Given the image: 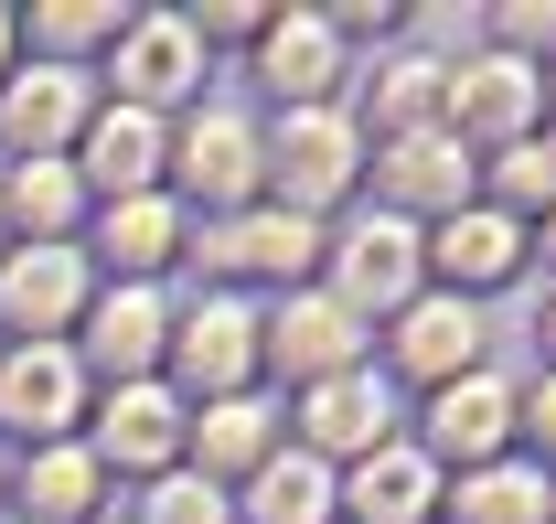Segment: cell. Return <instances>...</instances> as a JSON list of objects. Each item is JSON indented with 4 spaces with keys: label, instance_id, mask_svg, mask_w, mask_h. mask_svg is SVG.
I'll return each instance as SVG.
<instances>
[{
    "label": "cell",
    "instance_id": "6da1fadb",
    "mask_svg": "<svg viewBox=\"0 0 556 524\" xmlns=\"http://www.w3.org/2000/svg\"><path fill=\"white\" fill-rule=\"evenodd\" d=\"M353 161H364V129L353 118H332V108H300L289 129L268 139V183H278V214H321V203L353 194Z\"/></svg>",
    "mask_w": 556,
    "mask_h": 524
},
{
    "label": "cell",
    "instance_id": "7a4b0ae2",
    "mask_svg": "<svg viewBox=\"0 0 556 524\" xmlns=\"http://www.w3.org/2000/svg\"><path fill=\"white\" fill-rule=\"evenodd\" d=\"M75 417H86V375H75L65 342H11L0 353V428L22 450H65Z\"/></svg>",
    "mask_w": 556,
    "mask_h": 524
},
{
    "label": "cell",
    "instance_id": "3957f363",
    "mask_svg": "<svg viewBox=\"0 0 556 524\" xmlns=\"http://www.w3.org/2000/svg\"><path fill=\"white\" fill-rule=\"evenodd\" d=\"M97 118V97H86V65H11L0 75V150L11 161H65L75 139Z\"/></svg>",
    "mask_w": 556,
    "mask_h": 524
},
{
    "label": "cell",
    "instance_id": "277c9868",
    "mask_svg": "<svg viewBox=\"0 0 556 524\" xmlns=\"http://www.w3.org/2000/svg\"><path fill=\"white\" fill-rule=\"evenodd\" d=\"M417 267H428V247H417L407 214H364V225L332 236V300H343L353 322H364V311H407Z\"/></svg>",
    "mask_w": 556,
    "mask_h": 524
},
{
    "label": "cell",
    "instance_id": "5b68a950",
    "mask_svg": "<svg viewBox=\"0 0 556 524\" xmlns=\"http://www.w3.org/2000/svg\"><path fill=\"white\" fill-rule=\"evenodd\" d=\"M257 364H278L289 386H332V375H364V322H353L343 300H278V322H257Z\"/></svg>",
    "mask_w": 556,
    "mask_h": 524
},
{
    "label": "cell",
    "instance_id": "8992f818",
    "mask_svg": "<svg viewBox=\"0 0 556 524\" xmlns=\"http://www.w3.org/2000/svg\"><path fill=\"white\" fill-rule=\"evenodd\" d=\"M161 364L182 375V396H247V375H257V311L247 300H193L182 322H172V342H161Z\"/></svg>",
    "mask_w": 556,
    "mask_h": 524
},
{
    "label": "cell",
    "instance_id": "52a82bcc",
    "mask_svg": "<svg viewBox=\"0 0 556 524\" xmlns=\"http://www.w3.org/2000/svg\"><path fill=\"white\" fill-rule=\"evenodd\" d=\"M161 342H172V322H161V300H150V289H97L65 353H75V375H97V386H150Z\"/></svg>",
    "mask_w": 556,
    "mask_h": 524
},
{
    "label": "cell",
    "instance_id": "ba28073f",
    "mask_svg": "<svg viewBox=\"0 0 556 524\" xmlns=\"http://www.w3.org/2000/svg\"><path fill=\"white\" fill-rule=\"evenodd\" d=\"M86 258L75 247H0V332L22 342H54V332L86 322Z\"/></svg>",
    "mask_w": 556,
    "mask_h": 524
},
{
    "label": "cell",
    "instance_id": "9c48e42d",
    "mask_svg": "<svg viewBox=\"0 0 556 524\" xmlns=\"http://www.w3.org/2000/svg\"><path fill=\"white\" fill-rule=\"evenodd\" d=\"M108 75H118V108L161 118V108L204 75V43H193V22H182V11H129V33L108 43Z\"/></svg>",
    "mask_w": 556,
    "mask_h": 524
},
{
    "label": "cell",
    "instance_id": "30bf717a",
    "mask_svg": "<svg viewBox=\"0 0 556 524\" xmlns=\"http://www.w3.org/2000/svg\"><path fill=\"white\" fill-rule=\"evenodd\" d=\"M182 428H193V407L150 375V386H108L86 450H97V471H150V482H161V471L182 460Z\"/></svg>",
    "mask_w": 556,
    "mask_h": 524
},
{
    "label": "cell",
    "instance_id": "8fae6325",
    "mask_svg": "<svg viewBox=\"0 0 556 524\" xmlns=\"http://www.w3.org/2000/svg\"><path fill=\"white\" fill-rule=\"evenodd\" d=\"M321 258V236L300 225V214H278V203H247V214H225L204 247H193V267H214V278H278V289H300V267Z\"/></svg>",
    "mask_w": 556,
    "mask_h": 524
},
{
    "label": "cell",
    "instance_id": "7c38bea8",
    "mask_svg": "<svg viewBox=\"0 0 556 524\" xmlns=\"http://www.w3.org/2000/svg\"><path fill=\"white\" fill-rule=\"evenodd\" d=\"M172 172H182V194H193V203L247 214V194L268 183V150L247 139V118H193V129L172 139Z\"/></svg>",
    "mask_w": 556,
    "mask_h": 524
},
{
    "label": "cell",
    "instance_id": "4fadbf2b",
    "mask_svg": "<svg viewBox=\"0 0 556 524\" xmlns=\"http://www.w3.org/2000/svg\"><path fill=\"white\" fill-rule=\"evenodd\" d=\"M75 183L108 203H139L161 183V118H139V108H97L86 139H75Z\"/></svg>",
    "mask_w": 556,
    "mask_h": 524
},
{
    "label": "cell",
    "instance_id": "5bb4252c",
    "mask_svg": "<svg viewBox=\"0 0 556 524\" xmlns=\"http://www.w3.org/2000/svg\"><path fill=\"white\" fill-rule=\"evenodd\" d=\"M257 75H268V97L300 118V108H321L332 97V75H343V54H332V22L321 11H268V33H257Z\"/></svg>",
    "mask_w": 556,
    "mask_h": 524
},
{
    "label": "cell",
    "instance_id": "9a60e30c",
    "mask_svg": "<svg viewBox=\"0 0 556 524\" xmlns=\"http://www.w3.org/2000/svg\"><path fill=\"white\" fill-rule=\"evenodd\" d=\"M535 97H546V75L525 65V54H482L471 75H450V129H460V139H503V150H514V129L535 118Z\"/></svg>",
    "mask_w": 556,
    "mask_h": 524
},
{
    "label": "cell",
    "instance_id": "2e32d148",
    "mask_svg": "<svg viewBox=\"0 0 556 524\" xmlns=\"http://www.w3.org/2000/svg\"><path fill=\"white\" fill-rule=\"evenodd\" d=\"M514 439V396L492 375H460V386L428 396V460H460V471H492V450Z\"/></svg>",
    "mask_w": 556,
    "mask_h": 524
},
{
    "label": "cell",
    "instance_id": "e0dca14e",
    "mask_svg": "<svg viewBox=\"0 0 556 524\" xmlns=\"http://www.w3.org/2000/svg\"><path fill=\"white\" fill-rule=\"evenodd\" d=\"M75 214H86L75 161H11L0 172V247H65Z\"/></svg>",
    "mask_w": 556,
    "mask_h": 524
},
{
    "label": "cell",
    "instance_id": "ac0fdd59",
    "mask_svg": "<svg viewBox=\"0 0 556 524\" xmlns=\"http://www.w3.org/2000/svg\"><path fill=\"white\" fill-rule=\"evenodd\" d=\"M300 439H311V460H375L386 450V396H375V375L311 386L300 396Z\"/></svg>",
    "mask_w": 556,
    "mask_h": 524
},
{
    "label": "cell",
    "instance_id": "d6986e66",
    "mask_svg": "<svg viewBox=\"0 0 556 524\" xmlns=\"http://www.w3.org/2000/svg\"><path fill=\"white\" fill-rule=\"evenodd\" d=\"M428 503H439V460L428 450H386L375 460H353V482H343V514L353 524H428Z\"/></svg>",
    "mask_w": 556,
    "mask_h": 524
},
{
    "label": "cell",
    "instance_id": "ffe728a7",
    "mask_svg": "<svg viewBox=\"0 0 556 524\" xmlns=\"http://www.w3.org/2000/svg\"><path fill=\"white\" fill-rule=\"evenodd\" d=\"M471 353H482L471 300H407V311H396V364H407V375L460 386V375H471Z\"/></svg>",
    "mask_w": 556,
    "mask_h": 524
},
{
    "label": "cell",
    "instance_id": "44dd1931",
    "mask_svg": "<svg viewBox=\"0 0 556 524\" xmlns=\"http://www.w3.org/2000/svg\"><path fill=\"white\" fill-rule=\"evenodd\" d=\"M514 258H525V225H503L492 203H482V214H439V236H428V267L450 278V300L514 278Z\"/></svg>",
    "mask_w": 556,
    "mask_h": 524
},
{
    "label": "cell",
    "instance_id": "7402d4cb",
    "mask_svg": "<svg viewBox=\"0 0 556 524\" xmlns=\"http://www.w3.org/2000/svg\"><path fill=\"white\" fill-rule=\"evenodd\" d=\"M97 258L118 267V289H150V267L182 258V203H161V194L108 203V225H97Z\"/></svg>",
    "mask_w": 556,
    "mask_h": 524
},
{
    "label": "cell",
    "instance_id": "603a6c76",
    "mask_svg": "<svg viewBox=\"0 0 556 524\" xmlns=\"http://www.w3.org/2000/svg\"><path fill=\"white\" fill-rule=\"evenodd\" d=\"M182 450L204 460V482H225V471H257V460H278V417H268V396H214L204 417L182 428Z\"/></svg>",
    "mask_w": 556,
    "mask_h": 524
},
{
    "label": "cell",
    "instance_id": "cb8c5ba5",
    "mask_svg": "<svg viewBox=\"0 0 556 524\" xmlns=\"http://www.w3.org/2000/svg\"><path fill=\"white\" fill-rule=\"evenodd\" d=\"M97 492H108V471L97 450H33L22 460V524H97Z\"/></svg>",
    "mask_w": 556,
    "mask_h": 524
},
{
    "label": "cell",
    "instance_id": "d4e9b609",
    "mask_svg": "<svg viewBox=\"0 0 556 524\" xmlns=\"http://www.w3.org/2000/svg\"><path fill=\"white\" fill-rule=\"evenodd\" d=\"M332 503H343V482H332L311 450H289V460H257V482H247L236 514L247 524H332Z\"/></svg>",
    "mask_w": 556,
    "mask_h": 524
},
{
    "label": "cell",
    "instance_id": "484cf974",
    "mask_svg": "<svg viewBox=\"0 0 556 524\" xmlns=\"http://www.w3.org/2000/svg\"><path fill=\"white\" fill-rule=\"evenodd\" d=\"M386 194L417 203V214H460V194H471V161H460V139H396L386 150Z\"/></svg>",
    "mask_w": 556,
    "mask_h": 524
},
{
    "label": "cell",
    "instance_id": "4316f807",
    "mask_svg": "<svg viewBox=\"0 0 556 524\" xmlns=\"http://www.w3.org/2000/svg\"><path fill=\"white\" fill-rule=\"evenodd\" d=\"M11 22L43 43V65L75 75V54H86V43H118V33H129V0H33V11H11Z\"/></svg>",
    "mask_w": 556,
    "mask_h": 524
},
{
    "label": "cell",
    "instance_id": "83f0119b",
    "mask_svg": "<svg viewBox=\"0 0 556 524\" xmlns=\"http://www.w3.org/2000/svg\"><path fill=\"white\" fill-rule=\"evenodd\" d=\"M439 118H450V65H386L375 75V129H386V150H396V139H428L439 129Z\"/></svg>",
    "mask_w": 556,
    "mask_h": 524
},
{
    "label": "cell",
    "instance_id": "f1b7e54d",
    "mask_svg": "<svg viewBox=\"0 0 556 524\" xmlns=\"http://www.w3.org/2000/svg\"><path fill=\"white\" fill-rule=\"evenodd\" d=\"M546 471H503V460H492V471H471V482H460V524H546Z\"/></svg>",
    "mask_w": 556,
    "mask_h": 524
},
{
    "label": "cell",
    "instance_id": "f546056e",
    "mask_svg": "<svg viewBox=\"0 0 556 524\" xmlns=\"http://www.w3.org/2000/svg\"><path fill=\"white\" fill-rule=\"evenodd\" d=\"M139 524H236V503H225V482H204V471H161L150 503H139Z\"/></svg>",
    "mask_w": 556,
    "mask_h": 524
},
{
    "label": "cell",
    "instance_id": "4dcf8cb0",
    "mask_svg": "<svg viewBox=\"0 0 556 524\" xmlns=\"http://www.w3.org/2000/svg\"><path fill=\"white\" fill-rule=\"evenodd\" d=\"M535 203H556V150H525V139H514V150L492 161V214L514 225V214H535Z\"/></svg>",
    "mask_w": 556,
    "mask_h": 524
},
{
    "label": "cell",
    "instance_id": "1f68e13d",
    "mask_svg": "<svg viewBox=\"0 0 556 524\" xmlns=\"http://www.w3.org/2000/svg\"><path fill=\"white\" fill-rule=\"evenodd\" d=\"M514 428H525V439H535V450L556 460V375H546L535 396H525V407H514Z\"/></svg>",
    "mask_w": 556,
    "mask_h": 524
},
{
    "label": "cell",
    "instance_id": "d6a6232c",
    "mask_svg": "<svg viewBox=\"0 0 556 524\" xmlns=\"http://www.w3.org/2000/svg\"><path fill=\"white\" fill-rule=\"evenodd\" d=\"M11 43H22V22H11V11H0V75H11Z\"/></svg>",
    "mask_w": 556,
    "mask_h": 524
},
{
    "label": "cell",
    "instance_id": "836d02e7",
    "mask_svg": "<svg viewBox=\"0 0 556 524\" xmlns=\"http://www.w3.org/2000/svg\"><path fill=\"white\" fill-rule=\"evenodd\" d=\"M546 258H556V214H546Z\"/></svg>",
    "mask_w": 556,
    "mask_h": 524
},
{
    "label": "cell",
    "instance_id": "e575fe53",
    "mask_svg": "<svg viewBox=\"0 0 556 524\" xmlns=\"http://www.w3.org/2000/svg\"><path fill=\"white\" fill-rule=\"evenodd\" d=\"M546 342H556V311H546Z\"/></svg>",
    "mask_w": 556,
    "mask_h": 524
},
{
    "label": "cell",
    "instance_id": "d590c367",
    "mask_svg": "<svg viewBox=\"0 0 556 524\" xmlns=\"http://www.w3.org/2000/svg\"><path fill=\"white\" fill-rule=\"evenodd\" d=\"M0 524H22V514H0Z\"/></svg>",
    "mask_w": 556,
    "mask_h": 524
},
{
    "label": "cell",
    "instance_id": "8d00e7d4",
    "mask_svg": "<svg viewBox=\"0 0 556 524\" xmlns=\"http://www.w3.org/2000/svg\"><path fill=\"white\" fill-rule=\"evenodd\" d=\"M97 524H108V514H97Z\"/></svg>",
    "mask_w": 556,
    "mask_h": 524
}]
</instances>
